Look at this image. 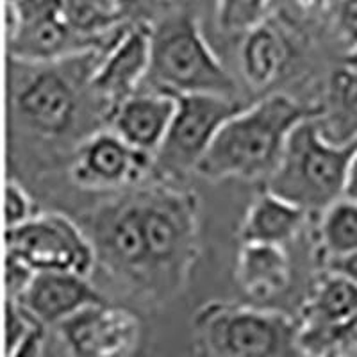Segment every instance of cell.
Masks as SVG:
<instances>
[{
    "mask_svg": "<svg viewBox=\"0 0 357 357\" xmlns=\"http://www.w3.org/2000/svg\"><path fill=\"white\" fill-rule=\"evenodd\" d=\"M336 38L345 54L357 47V0H337L327 8Z\"/></svg>",
    "mask_w": 357,
    "mask_h": 357,
    "instance_id": "cell-24",
    "label": "cell"
},
{
    "mask_svg": "<svg viewBox=\"0 0 357 357\" xmlns=\"http://www.w3.org/2000/svg\"><path fill=\"white\" fill-rule=\"evenodd\" d=\"M33 311L22 302L8 298L6 304V352L11 357L40 356L43 347V327Z\"/></svg>",
    "mask_w": 357,
    "mask_h": 357,
    "instance_id": "cell-21",
    "label": "cell"
},
{
    "mask_svg": "<svg viewBox=\"0 0 357 357\" xmlns=\"http://www.w3.org/2000/svg\"><path fill=\"white\" fill-rule=\"evenodd\" d=\"M321 111L324 104H304L286 93L268 95L223 123L195 174L207 181H268L295 127Z\"/></svg>",
    "mask_w": 357,
    "mask_h": 357,
    "instance_id": "cell-1",
    "label": "cell"
},
{
    "mask_svg": "<svg viewBox=\"0 0 357 357\" xmlns=\"http://www.w3.org/2000/svg\"><path fill=\"white\" fill-rule=\"evenodd\" d=\"M334 2H337V0H327V8H329L331 4H334Z\"/></svg>",
    "mask_w": 357,
    "mask_h": 357,
    "instance_id": "cell-33",
    "label": "cell"
},
{
    "mask_svg": "<svg viewBox=\"0 0 357 357\" xmlns=\"http://www.w3.org/2000/svg\"><path fill=\"white\" fill-rule=\"evenodd\" d=\"M152 24L123 22L104 56L89 72L88 86L107 106V113L138 91L151 73Z\"/></svg>",
    "mask_w": 357,
    "mask_h": 357,
    "instance_id": "cell-9",
    "label": "cell"
},
{
    "mask_svg": "<svg viewBox=\"0 0 357 357\" xmlns=\"http://www.w3.org/2000/svg\"><path fill=\"white\" fill-rule=\"evenodd\" d=\"M174 0H118L123 22H146L154 24L167 13Z\"/></svg>",
    "mask_w": 357,
    "mask_h": 357,
    "instance_id": "cell-27",
    "label": "cell"
},
{
    "mask_svg": "<svg viewBox=\"0 0 357 357\" xmlns=\"http://www.w3.org/2000/svg\"><path fill=\"white\" fill-rule=\"evenodd\" d=\"M307 211L264 188L248 206L240 227L241 243L286 245L304 223Z\"/></svg>",
    "mask_w": 357,
    "mask_h": 357,
    "instance_id": "cell-16",
    "label": "cell"
},
{
    "mask_svg": "<svg viewBox=\"0 0 357 357\" xmlns=\"http://www.w3.org/2000/svg\"><path fill=\"white\" fill-rule=\"evenodd\" d=\"M241 109L238 98L227 95H177L170 129L154 154V172L170 178L195 172L223 123Z\"/></svg>",
    "mask_w": 357,
    "mask_h": 357,
    "instance_id": "cell-7",
    "label": "cell"
},
{
    "mask_svg": "<svg viewBox=\"0 0 357 357\" xmlns=\"http://www.w3.org/2000/svg\"><path fill=\"white\" fill-rule=\"evenodd\" d=\"M6 250L40 270L91 273L97 250L91 238L61 213H38L18 227L6 229Z\"/></svg>",
    "mask_w": 357,
    "mask_h": 357,
    "instance_id": "cell-8",
    "label": "cell"
},
{
    "mask_svg": "<svg viewBox=\"0 0 357 357\" xmlns=\"http://www.w3.org/2000/svg\"><path fill=\"white\" fill-rule=\"evenodd\" d=\"M38 215V206L24 186L9 181L6 188V229L18 227Z\"/></svg>",
    "mask_w": 357,
    "mask_h": 357,
    "instance_id": "cell-25",
    "label": "cell"
},
{
    "mask_svg": "<svg viewBox=\"0 0 357 357\" xmlns=\"http://www.w3.org/2000/svg\"><path fill=\"white\" fill-rule=\"evenodd\" d=\"M149 77L175 95L213 93L236 97V82L222 65L199 20L188 11H170L152 24Z\"/></svg>",
    "mask_w": 357,
    "mask_h": 357,
    "instance_id": "cell-3",
    "label": "cell"
},
{
    "mask_svg": "<svg viewBox=\"0 0 357 357\" xmlns=\"http://www.w3.org/2000/svg\"><path fill=\"white\" fill-rule=\"evenodd\" d=\"M234 275L241 291L252 301L282 295L291 280V263L284 245L241 243Z\"/></svg>",
    "mask_w": 357,
    "mask_h": 357,
    "instance_id": "cell-15",
    "label": "cell"
},
{
    "mask_svg": "<svg viewBox=\"0 0 357 357\" xmlns=\"http://www.w3.org/2000/svg\"><path fill=\"white\" fill-rule=\"evenodd\" d=\"M289 4L301 15H317L320 11H327V0H288Z\"/></svg>",
    "mask_w": 357,
    "mask_h": 357,
    "instance_id": "cell-31",
    "label": "cell"
},
{
    "mask_svg": "<svg viewBox=\"0 0 357 357\" xmlns=\"http://www.w3.org/2000/svg\"><path fill=\"white\" fill-rule=\"evenodd\" d=\"M36 268L15 252L6 250V291L8 298H20L36 275Z\"/></svg>",
    "mask_w": 357,
    "mask_h": 357,
    "instance_id": "cell-26",
    "label": "cell"
},
{
    "mask_svg": "<svg viewBox=\"0 0 357 357\" xmlns=\"http://www.w3.org/2000/svg\"><path fill=\"white\" fill-rule=\"evenodd\" d=\"M334 356H357V312L334 324Z\"/></svg>",
    "mask_w": 357,
    "mask_h": 357,
    "instance_id": "cell-28",
    "label": "cell"
},
{
    "mask_svg": "<svg viewBox=\"0 0 357 357\" xmlns=\"http://www.w3.org/2000/svg\"><path fill=\"white\" fill-rule=\"evenodd\" d=\"M343 197L350 200H357V149L354 151L352 158L349 161V167H347Z\"/></svg>",
    "mask_w": 357,
    "mask_h": 357,
    "instance_id": "cell-30",
    "label": "cell"
},
{
    "mask_svg": "<svg viewBox=\"0 0 357 357\" xmlns=\"http://www.w3.org/2000/svg\"><path fill=\"white\" fill-rule=\"evenodd\" d=\"M270 0H216V24L227 34H245L264 20Z\"/></svg>",
    "mask_w": 357,
    "mask_h": 357,
    "instance_id": "cell-23",
    "label": "cell"
},
{
    "mask_svg": "<svg viewBox=\"0 0 357 357\" xmlns=\"http://www.w3.org/2000/svg\"><path fill=\"white\" fill-rule=\"evenodd\" d=\"M288 61V45L282 34L268 22H261L245 33L241 45V72L254 88L272 84Z\"/></svg>",
    "mask_w": 357,
    "mask_h": 357,
    "instance_id": "cell-18",
    "label": "cell"
},
{
    "mask_svg": "<svg viewBox=\"0 0 357 357\" xmlns=\"http://www.w3.org/2000/svg\"><path fill=\"white\" fill-rule=\"evenodd\" d=\"M320 243L327 261L357 252V200L341 197L321 211Z\"/></svg>",
    "mask_w": 357,
    "mask_h": 357,
    "instance_id": "cell-20",
    "label": "cell"
},
{
    "mask_svg": "<svg viewBox=\"0 0 357 357\" xmlns=\"http://www.w3.org/2000/svg\"><path fill=\"white\" fill-rule=\"evenodd\" d=\"M175 111L177 95L170 91L134 93L111 111V129L130 146L154 155L165 142Z\"/></svg>",
    "mask_w": 357,
    "mask_h": 357,
    "instance_id": "cell-13",
    "label": "cell"
},
{
    "mask_svg": "<svg viewBox=\"0 0 357 357\" xmlns=\"http://www.w3.org/2000/svg\"><path fill=\"white\" fill-rule=\"evenodd\" d=\"M56 327L72 354L82 357L127 356L138 347L142 334L132 311L106 301L81 309Z\"/></svg>",
    "mask_w": 357,
    "mask_h": 357,
    "instance_id": "cell-11",
    "label": "cell"
},
{
    "mask_svg": "<svg viewBox=\"0 0 357 357\" xmlns=\"http://www.w3.org/2000/svg\"><path fill=\"white\" fill-rule=\"evenodd\" d=\"M70 24L81 34L109 36L123 24L118 0H63Z\"/></svg>",
    "mask_w": 357,
    "mask_h": 357,
    "instance_id": "cell-22",
    "label": "cell"
},
{
    "mask_svg": "<svg viewBox=\"0 0 357 357\" xmlns=\"http://www.w3.org/2000/svg\"><path fill=\"white\" fill-rule=\"evenodd\" d=\"M15 301L22 302L43 324L57 325L88 305L104 302V296L91 286L88 275L61 270H40L24 295Z\"/></svg>",
    "mask_w": 357,
    "mask_h": 357,
    "instance_id": "cell-14",
    "label": "cell"
},
{
    "mask_svg": "<svg viewBox=\"0 0 357 357\" xmlns=\"http://www.w3.org/2000/svg\"><path fill=\"white\" fill-rule=\"evenodd\" d=\"M120 27L109 36H86L70 24L63 0H8V52L22 65L97 54L109 47Z\"/></svg>",
    "mask_w": 357,
    "mask_h": 357,
    "instance_id": "cell-5",
    "label": "cell"
},
{
    "mask_svg": "<svg viewBox=\"0 0 357 357\" xmlns=\"http://www.w3.org/2000/svg\"><path fill=\"white\" fill-rule=\"evenodd\" d=\"M191 195L170 190L138 193L139 216L149 261V288L175 286L195 243V202Z\"/></svg>",
    "mask_w": 357,
    "mask_h": 357,
    "instance_id": "cell-6",
    "label": "cell"
},
{
    "mask_svg": "<svg viewBox=\"0 0 357 357\" xmlns=\"http://www.w3.org/2000/svg\"><path fill=\"white\" fill-rule=\"evenodd\" d=\"M321 104L317 120L325 138L340 145L357 142V70L347 65L334 70Z\"/></svg>",
    "mask_w": 357,
    "mask_h": 357,
    "instance_id": "cell-17",
    "label": "cell"
},
{
    "mask_svg": "<svg viewBox=\"0 0 357 357\" xmlns=\"http://www.w3.org/2000/svg\"><path fill=\"white\" fill-rule=\"evenodd\" d=\"M356 312L357 282L329 268L312 286L301 311V318L324 324H340Z\"/></svg>",
    "mask_w": 357,
    "mask_h": 357,
    "instance_id": "cell-19",
    "label": "cell"
},
{
    "mask_svg": "<svg viewBox=\"0 0 357 357\" xmlns=\"http://www.w3.org/2000/svg\"><path fill=\"white\" fill-rule=\"evenodd\" d=\"M343 65H347L349 68L357 70V47L354 50H350V52L345 54V63H343Z\"/></svg>",
    "mask_w": 357,
    "mask_h": 357,
    "instance_id": "cell-32",
    "label": "cell"
},
{
    "mask_svg": "<svg viewBox=\"0 0 357 357\" xmlns=\"http://www.w3.org/2000/svg\"><path fill=\"white\" fill-rule=\"evenodd\" d=\"M149 172H154V155L130 146L113 129L84 139L72 165L73 181L91 190L130 186Z\"/></svg>",
    "mask_w": 357,
    "mask_h": 357,
    "instance_id": "cell-12",
    "label": "cell"
},
{
    "mask_svg": "<svg viewBox=\"0 0 357 357\" xmlns=\"http://www.w3.org/2000/svg\"><path fill=\"white\" fill-rule=\"evenodd\" d=\"M327 266L331 270H336V272L347 275L354 282H357V252H352L349 256H341L336 257V259L327 261Z\"/></svg>",
    "mask_w": 357,
    "mask_h": 357,
    "instance_id": "cell-29",
    "label": "cell"
},
{
    "mask_svg": "<svg viewBox=\"0 0 357 357\" xmlns=\"http://www.w3.org/2000/svg\"><path fill=\"white\" fill-rule=\"evenodd\" d=\"M357 142L327 139L317 118H307L289 136L266 188L307 213H321L343 197L345 174Z\"/></svg>",
    "mask_w": 357,
    "mask_h": 357,
    "instance_id": "cell-2",
    "label": "cell"
},
{
    "mask_svg": "<svg viewBox=\"0 0 357 357\" xmlns=\"http://www.w3.org/2000/svg\"><path fill=\"white\" fill-rule=\"evenodd\" d=\"M195 352L209 357H286L298 354L296 320L286 312L229 301L204 304L193 318Z\"/></svg>",
    "mask_w": 357,
    "mask_h": 357,
    "instance_id": "cell-4",
    "label": "cell"
},
{
    "mask_svg": "<svg viewBox=\"0 0 357 357\" xmlns=\"http://www.w3.org/2000/svg\"><path fill=\"white\" fill-rule=\"evenodd\" d=\"M43 63L13 86V106L29 129L43 136H63L77 120L79 89L68 75Z\"/></svg>",
    "mask_w": 357,
    "mask_h": 357,
    "instance_id": "cell-10",
    "label": "cell"
}]
</instances>
